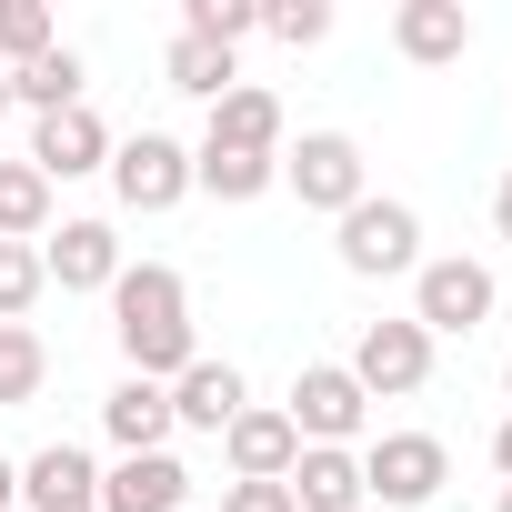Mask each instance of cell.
<instances>
[{"instance_id":"6da1fadb","label":"cell","mask_w":512,"mask_h":512,"mask_svg":"<svg viewBox=\"0 0 512 512\" xmlns=\"http://www.w3.org/2000/svg\"><path fill=\"white\" fill-rule=\"evenodd\" d=\"M111 332H121V352H131L141 382H181V372L201 362L191 292H181L171 262H121V282H111Z\"/></svg>"},{"instance_id":"7a4b0ae2","label":"cell","mask_w":512,"mask_h":512,"mask_svg":"<svg viewBox=\"0 0 512 512\" xmlns=\"http://www.w3.org/2000/svg\"><path fill=\"white\" fill-rule=\"evenodd\" d=\"M342 272H362V282H392V272H422V211L412 201H382V191H362L352 211H342Z\"/></svg>"},{"instance_id":"3957f363","label":"cell","mask_w":512,"mask_h":512,"mask_svg":"<svg viewBox=\"0 0 512 512\" xmlns=\"http://www.w3.org/2000/svg\"><path fill=\"white\" fill-rule=\"evenodd\" d=\"M282 181L302 191V211H332V221L372 191V171H362V141H352V131H302V141H282Z\"/></svg>"},{"instance_id":"277c9868","label":"cell","mask_w":512,"mask_h":512,"mask_svg":"<svg viewBox=\"0 0 512 512\" xmlns=\"http://www.w3.org/2000/svg\"><path fill=\"white\" fill-rule=\"evenodd\" d=\"M352 382H362V402H412L422 382H432V332L402 312V322H362V342H352V362H342Z\"/></svg>"},{"instance_id":"5b68a950","label":"cell","mask_w":512,"mask_h":512,"mask_svg":"<svg viewBox=\"0 0 512 512\" xmlns=\"http://www.w3.org/2000/svg\"><path fill=\"white\" fill-rule=\"evenodd\" d=\"M442 482H452V452H442V432H382V442L362 452V492H372V502H392V512H422V502H442Z\"/></svg>"},{"instance_id":"8992f818","label":"cell","mask_w":512,"mask_h":512,"mask_svg":"<svg viewBox=\"0 0 512 512\" xmlns=\"http://www.w3.org/2000/svg\"><path fill=\"white\" fill-rule=\"evenodd\" d=\"M412 322H422L432 342H472V332L492 322V272L462 262V251H452V262H422V272H412Z\"/></svg>"},{"instance_id":"52a82bcc","label":"cell","mask_w":512,"mask_h":512,"mask_svg":"<svg viewBox=\"0 0 512 512\" xmlns=\"http://www.w3.org/2000/svg\"><path fill=\"white\" fill-rule=\"evenodd\" d=\"M282 412H292V432H302V442H332V452H352V432L372 422V402H362V382H352L342 362H302Z\"/></svg>"},{"instance_id":"ba28073f","label":"cell","mask_w":512,"mask_h":512,"mask_svg":"<svg viewBox=\"0 0 512 512\" xmlns=\"http://www.w3.org/2000/svg\"><path fill=\"white\" fill-rule=\"evenodd\" d=\"M111 191H121V211H171L191 191V151L171 131H131V141H111Z\"/></svg>"},{"instance_id":"9c48e42d","label":"cell","mask_w":512,"mask_h":512,"mask_svg":"<svg viewBox=\"0 0 512 512\" xmlns=\"http://www.w3.org/2000/svg\"><path fill=\"white\" fill-rule=\"evenodd\" d=\"M21 161H31L51 191H61V181H81V171H111V121H101L91 101H71V111H51V121L31 131V151H21Z\"/></svg>"},{"instance_id":"30bf717a","label":"cell","mask_w":512,"mask_h":512,"mask_svg":"<svg viewBox=\"0 0 512 512\" xmlns=\"http://www.w3.org/2000/svg\"><path fill=\"white\" fill-rule=\"evenodd\" d=\"M221 452H231V482H282V472L302 462V432H292V412H272V402H241L231 432H221Z\"/></svg>"},{"instance_id":"8fae6325","label":"cell","mask_w":512,"mask_h":512,"mask_svg":"<svg viewBox=\"0 0 512 512\" xmlns=\"http://www.w3.org/2000/svg\"><path fill=\"white\" fill-rule=\"evenodd\" d=\"M181 502H191L181 452H121V462L101 472V502H91V512H181Z\"/></svg>"},{"instance_id":"7c38bea8","label":"cell","mask_w":512,"mask_h":512,"mask_svg":"<svg viewBox=\"0 0 512 512\" xmlns=\"http://www.w3.org/2000/svg\"><path fill=\"white\" fill-rule=\"evenodd\" d=\"M41 272H51L61 292H111V282H121V231H111V221H61V231L41 241Z\"/></svg>"},{"instance_id":"4fadbf2b","label":"cell","mask_w":512,"mask_h":512,"mask_svg":"<svg viewBox=\"0 0 512 512\" xmlns=\"http://www.w3.org/2000/svg\"><path fill=\"white\" fill-rule=\"evenodd\" d=\"M201 151H251V161H282V101H272L262 81L221 91V101H211V131H201Z\"/></svg>"},{"instance_id":"5bb4252c","label":"cell","mask_w":512,"mask_h":512,"mask_svg":"<svg viewBox=\"0 0 512 512\" xmlns=\"http://www.w3.org/2000/svg\"><path fill=\"white\" fill-rule=\"evenodd\" d=\"M21 502H31V512H91V502H101L91 452H81V442H41V452L21 462Z\"/></svg>"},{"instance_id":"9a60e30c","label":"cell","mask_w":512,"mask_h":512,"mask_svg":"<svg viewBox=\"0 0 512 512\" xmlns=\"http://www.w3.org/2000/svg\"><path fill=\"white\" fill-rule=\"evenodd\" d=\"M392 51L422 61V71H442V61L472 51V11H462V0H402V11H392Z\"/></svg>"},{"instance_id":"2e32d148","label":"cell","mask_w":512,"mask_h":512,"mask_svg":"<svg viewBox=\"0 0 512 512\" xmlns=\"http://www.w3.org/2000/svg\"><path fill=\"white\" fill-rule=\"evenodd\" d=\"M241 402H251V392H241V372H231V362H211V352H201V362H191V372H181V382H171V432H211V442H221V432H231V412H241Z\"/></svg>"},{"instance_id":"e0dca14e","label":"cell","mask_w":512,"mask_h":512,"mask_svg":"<svg viewBox=\"0 0 512 512\" xmlns=\"http://www.w3.org/2000/svg\"><path fill=\"white\" fill-rule=\"evenodd\" d=\"M101 432L121 442V452H171V382H111V402H101Z\"/></svg>"},{"instance_id":"ac0fdd59","label":"cell","mask_w":512,"mask_h":512,"mask_svg":"<svg viewBox=\"0 0 512 512\" xmlns=\"http://www.w3.org/2000/svg\"><path fill=\"white\" fill-rule=\"evenodd\" d=\"M282 482H292L302 512H362V502H372V492H362V452H332V442H302V462H292Z\"/></svg>"},{"instance_id":"d6986e66","label":"cell","mask_w":512,"mask_h":512,"mask_svg":"<svg viewBox=\"0 0 512 512\" xmlns=\"http://www.w3.org/2000/svg\"><path fill=\"white\" fill-rule=\"evenodd\" d=\"M81 81H91V71H81V51H71V41H51L41 61H21V71H11V111H41V121H51V111H71V101H81Z\"/></svg>"},{"instance_id":"ffe728a7","label":"cell","mask_w":512,"mask_h":512,"mask_svg":"<svg viewBox=\"0 0 512 512\" xmlns=\"http://www.w3.org/2000/svg\"><path fill=\"white\" fill-rule=\"evenodd\" d=\"M41 382H51V342L31 322H0V412H31Z\"/></svg>"},{"instance_id":"44dd1931","label":"cell","mask_w":512,"mask_h":512,"mask_svg":"<svg viewBox=\"0 0 512 512\" xmlns=\"http://www.w3.org/2000/svg\"><path fill=\"white\" fill-rule=\"evenodd\" d=\"M161 81H171V91H191V101H221V91H241V61H231L221 41H191V31H181V41H171V61H161Z\"/></svg>"},{"instance_id":"7402d4cb","label":"cell","mask_w":512,"mask_h":512,"mask_svg":"<svg viewBox=\"0 0 512 512\" xmlns=\"http://www.w3.org/2000/svg\"><path fill=\"white\" fill-rule=\"evenodd\" d=\"M0 241H51V181L31 161H0Z\"/></svg>"},{"instance_id":"603a6c76","label":"cell","mask_w":512,"mask_h":512,"mask_svg":"<svg viewBox=\"0 0 512 512\" xmlns=\"http://www.w3.org/2000/svg\"><path fill=\"white\" fill-rule=\"evenodd\" d=\"M282 181V161H251V151H191V191L211 201H262Z\"/></svg>"},{"instance_id":"cb8c5ba5","label":"cell","mask_w":512,"mask_h":512,"mask_svg":"<svg viewBox=\"0 0 512 512\" xmlns=\"http://www.w3.org/2000/svg\"><path fill=\"white\" fill-rule=\"evenodd\" d=\"M51 292L41 272V241H0V322H31V302Z\"/></svg>"},{"instance_id":"d4e9b609","label":"cell","mask_w":512,"mask_h":512,"mask_svg":"<svg viewBox=\"0 0 512 512\" xmlns=\"http://www.w3.org/2000/svg\"><path fill=\"white\" fill-rule=\"evenodd\" d=\"M61 31H51V11L41 0H0V71H21V61H41Z\"/></svg>"},{"instance_id":"484cf974","label":"cell","mask_w":512,"mask_h":512,"mask_svg":"<svg viewBox=\"0 0 512 512\" xmlns=\"http://www.w3.org/2000/svg\"><path fill=\"white\" fill-rule=\"evenodd\" d=\"M181 31H191V41H221V51H241L251 31H262V11H251V0H181Z\"/></svg>"},{"instance_id":"4316f807","label":"cell","mask_w":512,"mask_h":512,"mask_svg":"<svg viewBox=\"0 0 512 512\" xmlns=\"http://www.w3.org/2000/svg\"><path fill=\"white\" fill-rule=\"evenodd\" d=\"M262 31H272L282 51H312V41H332V0H272Z\"/></svg>"},{"instance_id":"83f0119b","label":"cell","mask_w":512,"mask_h":512,"mask_svg":"<svg viewBox=\"0 0 512 512\" xmlns=\"http://www.w3.org/2000/svg\"><path fill=\"white\" fill-rule=\"evenodd\" d=\"M221 512H302L292 482H221Z\"/></svg>"},{"instance_id":"f1b7e54d","label":"cell","mask_w":512,"mask_h":512,"mask_svg":"<svg viewBox=\"0 0 512 512\" xmlns=\"http://www.w3.org/2000/svg\"><path fill=\"white\" fill-rule=\"evenodd\" d=\"M492 472H502V482H512V412H502V422H492Z\"/></svg>"},{"instance_id":"f546056e","label":"cell","mask_w":512,"mask_h":512,"mask_svg":"<svg viewBox=\"0 0 512 512\" xmlns=\"http://www.w3.org/2000/svg\"><path fill=\"white\" fill-rule=\"evenodd\" d=\"M492 231H502V241H512V171H502V181H492Z\"/></svg>"},{"instance_id":"4dcf8cb0","label":"cell","mask_w":512,"mask_h":512,"mask_svg":"<svg viewBox=\"0 0 512 512\" xmlns=\"http://www.w3.org/2000/svg\"><path fill=\"white\" fill-rule=\"evenodd\" d=\"M21 502V462H0V512H11Z\"/></svg>"},{"instance_id":"1f68e13d","label":"cell","mask_w":512,"mask_h":512,"mask_svg":"<svg viewBox=\"0 0 512 512\" xmlns=\"http://www.w3.org/2000/svg\"><path fill=\"white\" fill-rule=\"evenodd\" d=\"M0 121H11V71H0Z\"/></svg>"},{"instance_id":"d6a6232c","label":"cell","mask_w":512,"mask_h":512,"mask_svg":"<svg viewBox=\"0 0 512 512\" xmlns=\"http://www.w3.org/2000/svg\"><path fill=\"white\" fill-rule=\"evenodd\" d=\"M492 512H512V482H502V502H492Z\"/></svg>"},{"instance_id":"836d02e7","label":"cell","mask_w":512,"mask_h":512,"mask_svg":"<svg viewBox=\"0 0 512 512\" xmlns=\"http://www.w3.org/2000/svg\"><path fill=\"white\" fill-rule=\"evenodd\" d=\"M502 392H512V362H502Z\"/></svg>"}]
</instances>
